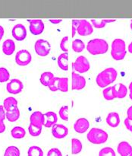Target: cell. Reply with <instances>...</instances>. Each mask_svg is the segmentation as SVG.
<instances>
[{
	"instance_id": "cell-1",
	"label": "cell",
	"mask_w": 132,
	"mask_h": 156,
	"mask_svg": "<svg viewBox=\"0 0 132 156\" xmlns=\"http://www.w3.org/2000/svg\"><path fill=\"white\" fill-rule=\"evenodd\" d=\"M118 73L114 68H107L99 73L96 79L97 85L100 88H107L110 84L113 83L117 79Z\"/></svg>"
},
{
	"instance_id": "cell-2",
	"label": "cell",
	"mask_w": 132,
	"mask_h": 156,
	"mask_svg": "<svg viewBox=\"0 0 132 156\" xmlns=\"http://www.w3.org/2000/svg\"><path fill=\"white\" fill-rule=\"evenodd\" d=\"M86 50L91 55H101L107 53L109 45L105 40L96 38L90 41L86 44Z\"/></svg>"
},
{
	"instance_id": "cell-3",
	"label": "cell",
	"mask_w": 132,
	"mask_h": 156,
	"mask_svg": "<svg viewBox=\"0 0 132 156\" xmlns=\"http://www.w3.org/2000/svg\"><path fill=\"white\" fill-rule=\"evenodd\" d=\"M126 44L122 39L117 38L112 43L111 46V56L115 60L120 61L124 59L126 56Z\"/></svg>"
},
{
	"instance_id": "cell-4",
	"label": "cell",
	"mask_w": 132,
	"mask_h": 156,
	"mask_svg": "<svg viewBox=\"0 0 132 156\" xmlns=\"http://www.w3.org/2000/svg\"><path fill=\"white\" fill-rule=\"evenodd\" d=\"M88 141L94 145H100L105 143L108 140L109 136L107 133L100 128H92L86 135Z\"/></svg>"
},
{
	"instance_id": "cell-5",
	"label": "cell",
	"mask_w": 132,
	"mask_h": 156,
	"mask_svg": "<svg viewBox=\"0 0 132 156\" xmlns=\"http://www.w3.org/2000/svg\"><path fill=\"white\" fill-rule=\"evenodd\" d=\"M72 68L74 69V72L82 74V73H85L89 71L90 65L88 59L85 56H80L76 59L74 63L72 64Z\"/></svg>"
},
{
	"instance_id": "cell-6",
	"label": "cell",
	"mask_w": 132,
	"mask_h": 156,
	"mask_svg": "<svg viewBox=\"0 0 132 156\" xmlns=\"http://www.w3.org/2000/svg\"><path fill=\"white\" fill-rule=\"evenodd\" d=\"M34 50L36 54L40 56H46L49 54L51 50V45L49 42L43 39H39L36 41Z\"/></svg>"
},
{
	"instance_id": "cell-7",
	"label": "cell",
	"mask_w": 132,
	"mask_h": 156,
	"mask_svg": "<svg viewBox=\"0 0 132 156\" xmlns=\"http://www.w3.org/2000/svg\"><path fill=\"white\" fill-rule=\"evenodd\" d=\"M32 56L30 52L27 50H21L15 55V62L21 66H27L31 62Z\"/></svg>"
},
{
	"instance_id": "cell-8",
	"label": "cell",
	"mask_w": 132,
	"mask_h": 156,
	"mask_svg": "<svg viewBox=\"0 0 132 156\" xmlns=\"http://www.w3.org/2000/svg\"><path fill=\"white\" fill-rule=\"evenodd\" d=\"M86 86V79L78 73L72 72L71 73V88L72 90H81Z\"/></svg>"
},
{
	"instance_id": "cell-9",
	"label": "cell",
	"mask_w": 132,
	"mask_h": 156,
	"mask_svg": "<svg viewBox=\"0 0 132 156\" xmlns=\"http://www.w3.org/2000/svg\"><path fill=\"white\" fill-rule=\"evenodd\" d=\"M23 88H24V85L20 81L19 79H12V81L7 84L6 86V89H7L8 92L12 94H19L22 91Z\"/></svg>"
},
{
	"instance_id": "cell-10",
	"label": "cell",
	"mask_w": 132,
	"mask_h": 156,
	"mask_svg": "<svg viewBox=\"0 0 132 156\" xmlns=\"http://www.w3.org/2000/svg\"><path fill=\"white\" fill-rule=\"evenodd\" d=\"M30 21V31L33 35H39L43 32L44 23L42 20L33 19L29 20Z\"/></svg>"
},
{
	"instance_id": "cell-11",
	"label": "cell",
	"mask_w": 132,
	"mask_h": 156,
	"mask_svg": "<svg viewBox=\"0 0 132 156\" xmlns=\"http://www.w3.org/2000/svg\"><path fill=\"white\" fill-rule=\"evenodd\" d=\"M12 34L15 40L18 41H24L27 37V30L21 24H18L12 28Z\"/></svg>"
},
{
	"instance_id": "cell-12",
	"label": "cell",
	"mask_w": 132,
	"mask_h": 156,
	"mask_svg": "<svg viewBox=\"0 0 132 156\" xmlns=\"http://www.w3.org/2000/svg\"><path fill=\"white\" fill-rule=\"evenodd\" d=\"M93 31V28L92 24L90 22H89L86 20H80V25H79L78 29H77V32L78 33L79 35L80 36H88L90 35Z\"/></svg>"
},
{
	"instance_id": "cell-13",
	"label": "cell",
	"mask_w": 132,
	"mask_h": 156,
	"mask_svg": "<svg viewBox=\"0 0 132 156\" xmlns=\"http://www.w3.org/2000/svg\"><path fill=\"white\" fill-rule=\"evenodd\" d=\"M52 134L56 139H63L68 134V129L63 124H55L52 127Z\"/></svg>"
},
{
	"instance_id": "cell-14",
	"label": "cell",
	"mask_w": 132,
	"mask_h": 156,
	"mask_svg": "<svg viewBox=\"0 0 132 156\" xmlns=\"http://www.w3.org/2000/svg\"><path fill=\"white\" fill-rule=\"evenodd\" d=\"M112 91L115 98H124L127 94V88L124 84L119 83L112 87Z\"/></svg>"
},
{
	"instance_id": "cell-15",
	"label": "cell",
	"mask_w": 132,
	"mask_h": 156,
	"mask_svg": "<svg viewBox=\"0 0 132 156\" xmlns=\"http://www.w3.org/2000/svg\"><path fill=\"white\" fill-rule=\"evenodd\" d=\"M90 127V123L86 118H79L74 124V129L77 133H84Z\"/></svg>"
},
{
	"instance_id": "cell-16",
	"label": "cell",
	"mask_w": 132,
	"mask_h": 156,
	"mask_svg": "<svg viewBox=\"0 0 132 156\" xmlns=\"http://www.w3.org/2000/svg\"><path fill=\"white\" fill-rule=\"evenodd\" d=\"M30 123L36 126L42 127L44 125V114L40 111H35L30 115Z\"/></svg>"
},
{
	"instance_id": "cell-17",
	"label": "cell",
	"mask_w": 132,
	"mask_h": 156,
	"mask_svg": "<svg viewBox=\"0 0 132 156\" xmlns=\"http://www.w3.org/2000/svg\"><path fill=\"white\" fill-rule=\"evenodd\" d=\"M58 117L56 114L52 111H48L44 114V125L46 127H52L57 123Z\"/></svg>"
},
{
	"instance_id": "cell-18",
	"label": "cell",
	"mask_w": 132,
	"mask_h": 156,
	"mask_svg": "<svg viewBox=\"0 0 132 156\" xmlns=\"http://www.w3.org/2000/svg\"><path fill=\"white\" fill-rule=\"evenodd\" d=\"M106 120V123L109 126L112 128H115L120 123L119 115L116 112H111L107 115Z\"/></svg>"
},
{
	"instance_id": "cell-19",
	"label": "cell",
	"mask_w": 132,
	"mask_h": 156,
	"mask_svg": "<svg viewBox=\"0 0 132 156\" xmlns=\"http://www.w3.org/2000/svg\"><path fill=\"white\" fill-rule=\"evenodd\" d=\"M15 50V44L12 40L8 39L2 44V51L4 54L11 56Z\"/></svg>"
},
{
	"instance_id": "cell-20",
	"label": "cell",
	"mask_w": 132,
	"mask_h": 156,
	"mask_svg": "<svg viewBox=\"0 0 132 156\" xmlns=\"http://www.w3.org/2000/svg\"><path fill=\"white\" fill-rule=\"evenodd\" d=\"M118 153L121 156H125L132 152V146L127 142H121L117 147Z\"/></svg>"
},
{
	"instance_id": "cell-21",
	"label": "cell",
	"mask_w": 132,
	"mask_h": 156,
	"mask_svg": "<svg viewBox=\"0 0 132 156\" xmlns=\"http://www.w3.org/2000/svg\"><path fill=\"white\" fill-rule=\"evenodd\" d=\"M3 107L5 111H10L18 108V101L13 97H8L3 101Z\"/></svg>"
},
{
	"instance_id": "cell-22",
	"label": "cell",
	"mask_w": 132,
	"mask_h": 156,
	"mask_svg": "<svg viewBox=\"0 0 132 156\" xmlns=\"http://www.w3.org/2000/svg\"><path fill=\"white\" fill-rule=\"evenodd\" d=\"M57 63L59 68L64 71H68V53H64L59 55L57 59Z\"/></svg>"
},
{
	"instance_id": "cell-23",
	"label": "cell",
	"mask_w": 132,
	"mask_h": 156,
	"mask_svg": "<svg viewBox=\"0 0 132 156\" xmlns=\"http://www.w3.org/2000/svg\"><path fill=\"white\" fill-rule=\"evenodd\" d=\"M82 148H83V146L80 140L75 138L71 140V154L72 155H77L80 153L82 150Z\"/></svg>"
},
{
	"instance_id": "cell-24",
	"label": "cell",
	"mask_w": 132,
	"mask_h": 156,
	"mask_svg": "<svg viewBox=\"0 0 132 156\" xmlns=\"http://www.w3.org/2000/svg\"><path fill=\"white\" fill-rule=\"evenodd\" d=\"M54 77V75L52 73H50V72H46V73H43L41 75L39 81H40L41 84H42V85L48 87L51 81L52 80V79Z\"/></svg>"
},
{
	"instance_id": "cell-25",
	"label": "cell",
	"mask_w": 132,
	"mask_h": 156,
	"mask_svg": "<svg viewBox=\"0 0 132 156\" xmlns=\"http://www.w3.org/2000/svg\"><path fill=\"white\" fill-rule=\"evenodd\" d=\"M12 136L15 139H22L25 136L26 132L24 128L21 126H15L11 131Z\"/></svg>"
},
{
	"instance_id": "cell-26",
	"label": "cell",
	"mask_w": 132,
	"mask_h": 156,
	"mask_svg": "<svg viewBox=\"0 0 132 156\" xmlns=\"http://www.w3.org/2000/svg\"><path fill=\"white\" fill-rule=\"evenodd\" d=\"M5 116L9 122H15L20 117V111L18 108L10 111H6Z\"/></svg>"
},
{
	"instance_id": "cell-27",
	"label": "cell",
	"mask_w": 132,
	"mask_h": 156,
	"mask_svg": "<svg viewBox=\"0 0 132 156\" xmlns=\"http://www.w3.org/2000/svg\"><path fill=\"white\" fill-rule=\"evenodd\" d=\"M115 19H92L91 23L96 28H103L107 23L115 22Z\"/></svg>"
},
{
	"instance_id": "cell-28",
	"label": "cell",
	"mask_w": 132,
	"mask_h": 156,
	"mask_svg": "<svg viewBox=\"0 0 132 156\" xmlns=\"http://www.w3.org/2000/svg\"><path fill=\"white\" fill-rule=\"evenodd\" d=\"M58 91L62 92H67L68 91V78H59L58 81Z\"/></svg>"
},
{
	"instance_id": "cell-29",
	"label": "cell",
	"mask_w": 132,
	"mask_h": 156,
	"mask_svg": "<svg viewBox=\"0 0 132 156\" xmlns=\"http://www.w3.org/2000/svg\"><path fill=\"white\" fill-rule=\"evenodd\" d=\"M85 44L81 40L75 39L72 42V50L75 53H81L85 49Z\"/></svg>"
},
{
	"instance_id": "cell-30",
	"label": "cell",
	"mask_w": 132,
	"mask_h": 156,
	"mask_svg": "<svg viewBox=\"0 0 132 156\" xmlns=\"http://www.w3.org/2000/svg\"><path fill=\"white\" fill-rule=\"evenodd\" d=\"M28 156H43V152L42 149L39 146H31L29 148L28 152H27Z\"/></svg>"
},
{
	"instance_id": "cell-31",
	"label": "cell",
	"mask_w": 132,
	"mask_h": 156,
	"mask_svg": "<svg viewBox=\"0 0 132 156\" xmlns=\"http://www.w3.org/2000/svg\"><path fill=\"white\" fill-rule=\"evenodd\" d=\"M28 132L32 136H38L42 133V127L34 126V125L30 123V126L28 127Z\"/></svg>"
},
{
	"instance_id": "cell-32",
	"label": "cell",
	"mask_w": 132,
	"mask_h": 156,
	"mask_svg": "<svg viewBox=\"0 0 132 156\" xmlns=\"http://www.w3.org/2000/svg\"><path fill=\"white\" fill-rule=\"evenodd\" d=\"M5 155L8 156H20V150L16 146H8L5 152Z\"/></svg>"
},
{
	"instance_id": "cell-33",
	"label": "cell",
	"mask_w": 132,
	"mask_h": 156,
	"mask_svg": "<svg viewBox=\"0 0 132 156\" xmlns=\"http://www.w3.org/2000/svg\"><path fill=\"white\" fill-rule=\"evenodd\" d=\"M9 78H10V74H9L7 69L1 67L0 68V82L2 83V82H8Z\"/></svg>"
},
{
	"instance_id": "cell-34",
	"label": "cell",
	"mask_w": 132,
	"mask_h": 156,
	"mask_svg": "<svg viewBox=\"0 0 132 156\" xmlns=\"http://www.w3.org/2000/svg\"><path fill=\"white\" fill-rule=\"evenodd\" d=\"M99 156H115V152L112 148L105 147L100 151Z\"/></svg>"
},
{
	"instance_id": "cell-35",
	"label": "cell",
	"mask_w": 132,
	"mask_h": 156,
	"mask_svg": "<svg viewBox=\"0 0 132 156\" xmlns=\"http://www.w3.org/2000/svg\"><path fill=\"white\" fill-rule=\"evenodd\" d=\"M103 98L107 101H112L115 98L113 94H112V87H107V88H105V89H103Z\"/></svg>"
},
{
	"instance_id": "cell-36",
	"label": "cell",
	"mask_w": 132,
	"mask_h": 156,
	"mask_svg": "<svg viewBox=\"0 0 132 156\" xmlns=\"http://www.w3.org/2000/svg\"><path fill=\"white\" fill-rule=\"evenodd\" d=\"M59 114L61 119L65 121H68V107L63 106L60 108L59 111Z\"/></svg>"
},
{
	"instance_id": "cell-37",
	"label": "cell",
	"mask_w": 132,
	"mask_h": 156,
	"mask_svg": "<svg viewBox=\"0 0 132 156\" xmlns=\"http://www.w3.org/2000/svg\"><path fill=\"white\" fill-rule=\"evenodd\" d=\"M80 20L74 19L71 21V37H74L75 34L77 33V30L78 29L79 25H80Z\"/></svg>"
},
{
	"instance_id": "cell-38",
	"label": "cell",
	"mask_w": 132,
	"mask_h": 156,
	"mask_svg": "<svg viewBox=\"0 0 132 156\" xmlns=\"http://www.w3.org/2000/svg\"><path fill=\"white\" fill-rule=\"evenodd\" d=\"M60 48L65 53L68 52V37L65 36L62 39L60 43Z\"/></svg>"
},
{
	"instance_id": "cell-39",
	"label": "cell",
	"mask_w": 132,
	"mask_h": 156,
	"mask_svg": "<svg viewBox=\"0 0 132 156\" xmlns=\"http://www.w3.org/2000/svg\"><path fill=\"white\" fill-rule=\"evenodd\" d=\"M58 81H59V78L54 77L52 80L50 82L49 85V88L50 91H58Z\"/></svg>"
},
{
	"instance_id": "cell-40",
	"label": "cell",
	"mask_w": 132,
	"mask_h": 156,
	"mask_svg": "<svg viewBox=\"0 0 132 156\" xmlns=\"http://www.w3.org/2000/svg\"><path fill=\"white\" fill-rule=\"evenodd\" d=\"M47 156H62V154L59 149L52 148L50 150H49Z\"/></svg>"
},
{
	"instance_id": "cell-41",
	"label": "cell",
	"mask_w": 132,
	"mask_h": 156,
	"mask_svg": "<svg viewBox=\"0 0 132 156\" xmlns=\"http://www.w3.org/2000/svg\"><path fill=\"white\" fill-rule=\"evenodd\" d=\"M5 111L3 105H0V122H3L5 119Z\"/></svg>"
},
{
	"instance_id": "cell-42",
	"label": "cell",
	"mask_w": 132,
	"mask_h": 156,
	"mask_svg": "<svg viewBox=\"0 0 132 156\" xmlns=\"http://www.w3.org/2000/svg\"><path fill=\"white\" fill-rule=\"evenodd\" d=\"M124 126H126V128H127L128 130H130V128L132 127V120H129L128 118H126L125 120H124Z\"/></svg>"
},
{
	"instance_id": "cell-43",
	"label": "cell",
	"mask_w": 132,
	"mask_h": 156,
	"mask_svg": "<svg viewBox=\"0 0 132 156\" xmlns=\"http://www.w3.org/2000/svg\"><path fill=\"white\" fill-rule=\"evenodd\" d=\"M127 118H128L129 120H132V106H130V108L127 109Z\"/></svg>"
},
{
	"instance_id": "cell-44",
	"label": "cell",
	"mask_w": 132,
	"mask_h": 156,
	"mask_svg": "<svg viewBox=\"0 0 132 156\" xmlns=\"http://www.w3.org/2000/svg\"><path fill=\"white\" fill-rule=\"evenodd\" d=\"M5 130V125L3 122H0V133H2Z\"/></svg>"
},
{
	"instance_id": "cell-45",
	"label": "cell",
	"mask_w": 132,
	"mask_h": 156,
	"mask_svg": "<svg viewBox=\"0 0 132 156\" xmlns=\"http://www.w3.org/2000/svg\"><path fill=\"white\" fill-rule=\"evenodd\" d=\"M49 21L52 23V24H57L62 22V19H49Z\"/></svg>"
},
{
	"instance_id": "cell-46",
	"label": "cell",
	"mask_w": 132,
	"mask_h": 156,
	"mask_svg": "<svg viewBox=\"0 0 132 156\" xmlns=\"http://www.w3.org/2000/svg\"><path fill=\"white\" fill-rule=\"evenodd\" d=\"M3 35H4V28L0 25V41H1Z\"/></svg>"
},
{
	"instance_id": "cell-47",
	"label": "cell",
	"mask_w": 132,
	"mask_h": 156,
	"mask_svg": "<svg viewBox=\"0 0 132 156\" xmlns=\"http://www.w3.org/2000/svg\"><path fill=\"white\" fill-rule=\"evenodd\" d=\"M127 50H128L129 53H132V42L130 43V44L128 45V47H127Z\"/></svg>"
},
{
	"instance_id": "cell-48",
	"label": "cell",
	"mask_w": 132,
	"mask_h": 156,
	"mask_svg": "<svg viewBox=\"0 0 132 156\" xmlns=\"http://www.w3.org/2000/svg\"><path fill=\"white\" fill-rule=\"evenodd\" d=\"M128 90H129V91H130V94H132V82H130V85H129Z\"/></svg>"
},
{
	"instance_id": "cell-49",
	"label": "cell",
	"mask_w": 132,
	"mask_h": 156,
	"mask_svg": "<svg viewBox=\"0 0 132 156\" xmlns=\"http://www.w3.org/2000/svg\"><path fill=\"white\" fill-rule=\"evenodd\" d=\"M125 156H132V152H130V154H128V155H125Z\"/></svg>"
},
{
	"instance_id": "cell-50",
	"label": "cell",
	"mask_w": 132,
	"mask_h": 156,
	"mask_svg": "<svg viewBox=\"0 0 132 156\" xmlns=\"http://www.w3.org/2000/svg\"><path fill=\"white\" fill-rule=\"evenodd\" d=\"M130 29H131V30H132V20H131V21H130Z\"/></svg>"
},
{
	"instance_id": "cell-51",
	"label": "cell",
	"mask_w": 132,
	"mask_h": 156,
	"mask_svg": "<svg viewBox=\"0 0 132 156\" xmlns=\"http://www.w3.org/2000/svg\"><path fill=\"white\" fill-rule=\"evenodd\" d=\"M129 97H130V100H132V94H129Z\"/></svg>"
},
{
	"instance_id": "cell-52",
	"label": "cell",
	"mask_w": 132,
	"mask_h": 156,
	"mask_svg": "<svg viewBox=\"0 0 132 156\" xmlns=\"http://www.w3.org/2000/svg\"><path fill=\"white\" fill-rule=\"evenodd\" d=\"M130 132H131V133H132V127H131V128H130Z\"/></svg>"
},
{
	"instance_id": "cell-53",
	"label": "cell",
	"mask_w": 132,
	"mask_h": 156,
	"mask_svg": "<svg viewBox=\"0 0 132 156\" xmlns=\"http://www.w3.org/2000/svg\"><path fill=\"white\" fill-rule=\"evenodd\" d=\"M4 156H8V155H5V154H4Z\"/></svg>"
},
{
	"instance_id": "cell-54",
	"label": "cell",
	"mask_w": 132,
	"mask_h": 156,
	"mask_svg": "<svg viewBox=\"0 0 132 156\" xmlns=\"http://www.w3.org/2000/svg\"><path fill=\"white\" fill-rule=\"evenodd\" d=\"M66 156H68V155H66Z\"/></svg>"
}]
</instances>
